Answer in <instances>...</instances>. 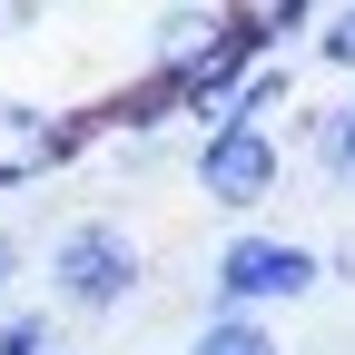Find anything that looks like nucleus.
I'll return each mask as SVG.
<instances>
[{
    "instance_id": "obj_7",
    "label": "nucleus",
    "mask_w": 355,
    "mask_h": 355,
    "mask_svg": "<svg viewBox=\"0 0 355 355\" xmlns=\"http://www.w3.org/2000/svg\"><path fill=\"white\" fill-rule=\"evenodd\" d=\"M306 148H316V168L336 178V188H355V89H345L336 109H316V119H306Z\"/></svg>"
},
{
    "instance_id": "obj_5",
    "label": "nucleus",
    "mask_w": 355,
    "mask_h": 355,
    "mask_svg": "<svg viewBox=\"0 0 355 355\" xmlns=\"http://www.w3.org/2000/svg\"><path fill=\"white\" fill-rule=\"evenodd\" d=\"M227 50H237V10H217V0L158 10V30H148V79H168L178 99H188V79H207Z\"/></svg>"
},
{
    "instance_id": "obj_2",
    "label": "nucleus",
    "mask_w": 355,
    "mask_h": 355,
    "mask_svg": "<svg viewBox=\"0 0 355 355\" xmlns=\"http://www.w3.org/2000/svg\"><path fill=\"white\" fill-rule=\"evenodd\" d=\"M316 286H326V257L286 227H237L207 257V306H227V316H277V306H306Z\"/></svg>"
},
{
    "instance_id": "obj_10",
    "label": "nucleus",
    "mask_w": 355,
    "mask_h": 355,
    "mask_svg": "<svg viewBox=\"0 0 355 355\" xmlns=\"http://www.w3.org/2000/svg\"><path fill=\"white\" fill-rule=\"evenodd\" d=\"M20 266H30V237H20V227H0V296L20 286Z\"/></svg>"
},
{
    "instance_id": "obj_6",
    "label": "nucleus",
    "mask_w": 355,
    "mask_h": 355,
    "mask_svg": "<svg viewBox=\"0 0 355 355\" xmlns=\"http://www.w3.org/2000/svg\"><path fill=\"white\" fill-rule=\"evenodd\" d=\"M178 355H286V345H277V326H266V316H227V306H207Z\"/></svg>"
},
{
    "instance_id": "obj_1",
    "label": "nucleus",
    "mask_w": 355,
    "mask_h": 355,
    "mask_svg": "<svg viewBox=\"0 0 355 355\" xmlns=\"http://www.w3.org/2000/svg\"><path fill=\"white\" fill-rule=\"evenodd\" d=\"M40 277H50V316H128L148 296V247L128 217H69L40 247Z\"/></svg>"
},
{
    "instance_id": "obj_3",
    "label": "nucleus",
    "mask_w": 355,
    "mask_h": 355,
    "mask_svg": "<svg viewBox=\"0 0 355 355\" xmlns=\"http://www.w3.org/2000/svg\"><path fill=\"white\" fill-rule=\"evenodd\" d=\"M188 178H198V198H207V207L257 217L266 198L286 188V128H207L198 158H188Z\"/></svg>"
},
{
    "instance_id": "obj_11",
    "label": "nucleus",
    "mask_w": 355,
    "mask_h": 355,
    "mask_svg": "<svg viewBox=\"0 0 355 355\" xmlns=\"http://www.w3.org/2000/svg\"><path fill=\"white\" fill-rule=\"evenodd\" d=\"M326 277H336V286H355V247H336V257H326Z\"/></svg>"
},
{
    "instance_id": "obj_9",
    "label": "nucleus",
    "mask_w": 355,
    "mask_h": 355,
    "mask_svg": "<svg viewBox=\"0 0 355 355\" xmlns=\"http://www.w3.org/2000/svg\"><path fill=\"white\" fill-rule=\"evenodd\" d=\"M306 50H316V69L355 79V0H336V10H316V30H306Z\"/></svg>"
},
{
    "instance_id": "obj_12",
    "label": "nucleus",
    "mask_w": 355,
    "mask_h": 355,
    "mask_svg": "<svg viewBox=\"0 0 355 355\" xmlns=\"http://www.w3.org/2000/svg\"><path fill=\"white\" fill-rule=\"evenodd\" d=\"M60 355H79V345H60Z\"/></svg>"
},
{
    "instance_id": "obj_8",
    "label": "nucleus",
    "mask_w": 355,
    "mask_h": 355,
    "mask_svg": "<svg viewBox=\"0 0 355 355\" xmlns=\"http://www.w3.org/2000/svg\"><path fill=\"white\" fill-rule=\"evenodd\" d=\"M60 316L50 306H0V355H60Z\"/></svg>"
},
{
    "instance_id": "obj_4",
    "label": "nucleus",
    "mask_w": 355,
    "mask_h": 355,
    "mask_svg": "<svg viewBox=\"0 0 355 355\" xmlns=\"http://www.w3.org/2000/svg\"><path fill=\"white\" fill-rule=\"evenodd\" d=\"M89 139H99V119H89V109L0 99V188H40V178H60Z\"/></svg>"
}]
</instances>
